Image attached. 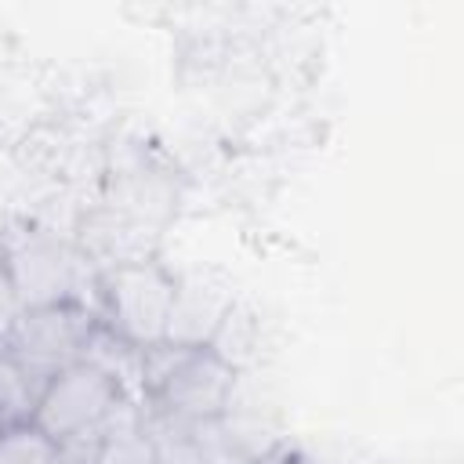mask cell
Segmentation results:
<instances>
[{
  "mask_svg": "<svg viewBox=\"0 0 464 464\" xmlns=\"http://www.w3.org/2000/svg\"><path fill=\"white\" fill-rule=\"evenodd\" d=\"M0 272L14 290L22 312L44 304H91L94 308V265L80 254L69 232L25 214H11L0 225Z\"/></svg>",
  "mask_w": 464,
  "mask_h": 464,
  "instance_id": "obj_1",
  "label": "cell"
},
{
  "mask_svg": "<svg viewBox=\"0 0 464 464\" xmlns=\"http://www.w3.org/2000/svg\"><path fill=\"white\" fill-rule=\"evenodd\" d=\"M236 384H239V370L207 344L192 348L178 341H160L141 348L145 406L185 428L228 417Z\"/></svg>",
  "mask_w": 464,
  "mask_h": 464,
  "instance_id": "obj_2",
  "label": "cell"
},
{
  "mask_svg": "<svg viewBox=\"0 0 464 464\" xmlns=\"http://www.w3.org/2000/svg\"><path fill=\"white\" fill-rule=\"evenodd\" d=\"M174 294H178V276L160 257L127 261L98 272L94 312L102 326H109L116 337L149 348L167 341Z\"/></svg>",
  "mask_w": 464,
  "mask_h": 464,
  "instance_id": "obj_3",
  "label": "cell"
},
{
  "mask_svg": "<svg viewBox=\"0 0 464 464\" xmlns=\"http://www.w3.org/2000/svg\"><path fill=\"white\" fill-rule=\"evenodd\" d=\"M123 399L127 395L102 370H94L91 362H69L51 377L33 424L58 446H65L72 439L102 435L105 420Z\"/></svg>",
  "mask_w": 464,
  "mask_h": 464,
  "instance_id": "obj_4",
  "label": "cell"
},
{
  "mask_svg": "<svg viewBox=\"0 0 464 464\" xmlns=\"http://www.w3.org/2000/svg\"><path fill=\"white\" fill-rule=\"evenodd\" d=\"M98 312L91 304H44V308H25L4 348H11L14 355L58 373L69 362H80L91 334L98 330Z\"/></svg>",
  "mask_w": 464,
  "mask_h": 464,
  "instance_id": "obj_5",
  "label": "cell"
},
{
  "mask_svg": "<svg viewBox=\"0 0 464 464\" xmlns=\"http://www.w3.org/2000/svg\"><path fill=\"white\" fill-rule=\"evenodd\" d=\"M69 236L80 246V254L94 265V272H102V268H112V265L156 257L160 228L102 199V203H91V207L76 210Z\"/></svg>",
  "mask_w": 464,
  "mask_h": 464,
  "instance_id": "obj_6",
  "label": "cell"
},
{
  "mask_svg": "<svg viewBox=\"0 0 464 464\" xmlns=\"http://www.w3.org/2000/svg\"><path fill=\"white\" fill-rule=\"evenodd\" d=\"M232 290H225L214 279L192 276V279H178V294H174V308H170V326H167V341L178 344H192L203 348L210 344L214 330L221 326L225 312L232 308Z\"/></svg>",
  "mask_w": 464,
  "mask_h": 464,
  "instance_id": "obj_7",
  "label": "cell"
},
{
  "mask_svg": "<svg viewBox=\"0 0 464 464\" xmlns=\"http://www.w3.org/2000/svg\"><path fill=\"white\" fill-rule=\"evenodd\" d=\"M51 377H54L51 370H44L0 344V424L33 420Z\"/></svg>",
  "mask_w": 464,
  "mask_h": 464,
  "instance_id": "obj_8",
  "label": "cell"
},
{
  "mask_svg": "<svg viewBox=\"0 0 464 464\" xmlns=\"http://www.w3.org/2000/svg\"><path fill=\"white\" fill-rule=\"evenodd\" d=\"M80 362H91V366L102 370L127 399H134V402L145 406V395H141V348H138V344L116 337L109 326L98 323V330L91 334V341H87Z\"/></svg>",
  "mask_w": 464,
  "mask_h": 464,
  "instance_id": "obj_9",
  "label": "cell"
},
{
  "mask_svg": "<svg viewBox=\"0 0 464 464\" xmlns=\"http://www.w3.org/2000/svg\"><path fill=\"white\" fill-rule=\"evenodd\" d=\"M257 337H261V319H257L243 301H232V308L225 312V319H221V326L214 330V337H210L207 348H214L225 362H232V366L243 373V366H246L250 355L257 352Z\"/></svg>",
  "mask_w": 464,
  "mask_h": 464,
  "instance_id": "obj_10",
  "label": "cell"
},
{
  "mask_svg": "<svg viewBox=\"0 0 464 464\" xmlns=\"http://www.w3.org/2000/svg\"><path fill=\"white\" fill-rule=\"evenodd\" d=\"M0 464H62V446L33 420L0 424Z\"/></svg>",
  "mask_w": 464,
  "mask_h": 464,
  "instance_id": "obj_11",
  "label": "cell"
},
{
  "mask_svg": "<svg viewBox=\"0 0 464 464\" xmlns=\"http://www.w3.org/2000/svg\"><path fill=\"white\" fill-rule=\"evenodd\" d=\"M246 464H312V457L294 439H272L268 446H261L257 453H250Z\"/></svg>",
  "mask_w": 464,
  "mask_h": 464,
  "instance_id": "obj_12",
  "label": "cell"
},
{
  "mask_svg": "<svg viewBox=\"0 0 464 464\" xmlns=\"http://www.w3.org/2000/svg\"><path fill=\"white\" fill-rule=\"evenodd\" d=\"M18 315H22V304H18L14 290L7 286V279H4V272H0V344L7 341V334H11V326H14Z\"/></svg>",
  "mask_w": 464,
  "mask_h": 464,
  "instance_id": "obj_13",
  "label": "cell"
}]
</instances>
